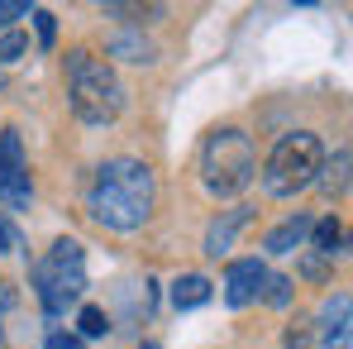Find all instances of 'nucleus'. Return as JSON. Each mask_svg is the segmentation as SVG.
Here are the masks:
<instances>
[{
	"label": "nucleus",
	"instance_id": "f257e3e1",
	"mask_svg": "<svg viewBox=\"0 0 353 349\" xmlns=\"http://www.w3.org/2000/svg\"><path fill=\"white\" fill-rule=\"evenodd\" d=\"M153 201H158V182H153V168L139 163V158H110L96 168V182H91V216L105 225V230H143L148 216H153Z\"/></svg>",
	"mask_w": 353,
	"mask_h": 349
},
{
	"label": "nucleus",
	"instance_id": "f03ea898",
	"mask_svg": "<svg viewBox=\"0 0 353 349\" xmlns=\"http://www.w3.org/2000/svg\"><path fill=\"white\" fill-rule=\"evenodd\" d=\"M67 96H72V111L86 124H110L124 111V86H119L115 67L86 48L67 53Z\"/></svg>",
	"mask_w": 353,
	"mask_h": 349
},
{
	"label": "nucleus",
	"instance_id": "7ed1b4c3",
	"mask_svg": "<svg viewBox=\"0 0 353 349\" xmlns=\"http://www.w3.org/2000/svg\"><path fill=\"white\" fill-rule=\"evenodd\" d=\"M201 177L215 196H239L258 177V153L243 129H215L201 149Z\"/></svg>",
	"mask_w": 353,
	"mask_h": 349
},
{
	"label": "nucleus",
	"instance_id": "20e7f679",
	"mask_svg": "<svg viewBox=\"0 0 353 349\" xmlns=\"http://www.w3.org/2000/svg\"><path fill=\"white\" fill-rule=\"evenodd\" d=\"M34 292H39L48 316H62L72 301H81V292H86V254H81L77 239H58L34 263Z\"/></svg>",
	"mask_w": 353,
	"mask_h": 349
},
{
	"label": "nucleus",
	"instance_id": "39448f33",
	"mask_svg": "<svg viewBox=\"0 0 353 349\" xmlns=\"http://www.w3.org/2000/svg\"><path fill=\"white\" fill-rule=\"evenodd\" d=\"M320 168H325L320 139L310 129H296V134L277 139V149H272V158L263 168V187H268V196H296L320 177Z\"/></svg>",
	"mask_w": 353,
	"mask_h": 349
},
{
	"label": "nucleus",
	"instance_id": "423d86ee",
	"mask_svg": "<svg viewBox=\"0 0 353 349\" xmlns=\"http://www.w3.org/2000/svg\"><path fill=\"white\" fill-rule=\"evenodd\" d=\"M29 163H24V144H19V129H5L0 134V201L14 206V211H29Z\"/></svg>",
	"mask_w": 353,
	"mask_h": 349
},
{
	"label": "nucleus",
	"instance_id": "0eeeda50",
	"mask_svg": "<svg viewBox=\"0 0 353 349\" xmlns=\"http://www.w3.org/2000/svg\"><path fill=\"white\" fill-rule=\"evenodd\" d=\"M263 283H268V268L258 258H234L225 268V301L230 306H248L263 296Z\"/></svg>",
	"mask_w": 353,
	"mask_h": 349
},
{
	"label": "nucleus",
	"instance_id": "6e6552de",
	"mask_svg": "<svg viewBox=\"0 0 353 349\" xmlns=\"http://www.w3.org/2000/svg\"><path fill=\"white\" fill-rule=\"evenodd\" d=\"M253 220V206H234V211H225L220 220H210V230H205V254L210 258H220V254H230L234 249L239 230Z\"/></svg>",
	"mask_w": 353,
	"mask_h": 349
},
{
	"label": "nucleus",
	"instance_id": "1a4fd4ad",
	"mask_svg": "<svg viewBox=\"0 0 353 349\" xmlns=\"http://www.w3.org/2000/svg\"><path fill=\"white\" fill-rule=\"evenodd\" d=\"M320 340L325 349H349V292H339V296H330L325 301V311H320Z\"/></svg>",
	"mask_w": 353,
	"mask_h": 349
},
{
	"label": "nucleus",
	"instance_id": "9d476101",
	"mask_svg": "<svg viewBox=\"0 0 353 349\" xmlns=\"http://www.w3.org/2000/svg\"><path fill=\"white\" fill-rule=\"evenodd\" d=\"M310 225H315L310 216H292L287 225H277V230L263 239V249H268V254H296V249L310 239Z\"/></svg>",
	"mask_w": 353,
	"mask_h": 349
},
{
	"label": "nucleus",
	"instance_id": "9b49d317",
	"mask_svg": "<svg viewBox=\"0 0 353 349\" xmlns=\"http://www.w3.org/2000/svg\"><path fill=\"white\" fill-rule=\"evenodd\" d=\"M205 301H210V278L186 273V278H176V283H172V306H176V311H191V306H205Z\"/></svg>",
	"mask_w": 353,
	"mask_h": 349
},
{
	"label": "nucleus",
	"instance_id": "f8f14e48",
	"mask_svg": "<svg viewBox=\"0 0 353 349\" xmlns=\"http://www.w3.org/2000/svg\"><path fill=\"white\" fill-rule=\"evenodd\" d=\"M310 244H315V254H330V258H334V254L344 249V230H339V220H334V216L315 220V225H310Z\"/></svg>",
	"mask_w": 353,
	"mask_h": 349
},
{
	"label": "nucleus",
	"instance_id": "ddd939ff",
	"mask_svg": "<svg viewBox=\"0 0 353 349\" xmlns=\"http://www.w3.org/2000/svg\"><path fill=\"white\" fill-rule=\"evenodd\" d=\"M110 53L124 58V62H153V44L143 34H115L110 39Z\"/></svg>",
	"mask_w": 353,
	"mask_h": 349
},
{
	"label": "nucleus",
	"instance_id": "4468645a",
	"mask_svg": "<svg viewBox=\"0 0 353 349\" xmlns=\"http://www.w3.org/2000/svg\"><path fill=\"white\" fill-rule=\"evenodd\" d=\"M315 182H320L330 196H339V191L349 187V149H339V153H334V158L320 168V177H315Z\"/></svg>",
	"mask_w": 353,
	"mask_h": 349
},
{
	"label": "nucleus",
	"instance_id": "2eb2a0df",
	"mask_svg": "<svg viewBox=\"0 0 353 349\" xmlns=\"http://www.w3.org/2000/svg\"><path fill=\"white\" fill-rule=\"evenodd\" d=\"M77 326H81V335H86V340H96V335H105V330H110V316H105L101 306H81Z\"/></svg>",
	"mask_w": 353,
	"mask_h": 349
},
{
	"label": "nucleus",
	"instance_id": "dca6fc26",
	"mask_svg": "<svg viewBox=\"0 0 353 349\" xmlns=\"http://www.w3.org/2000/svg\"><path fill=\"white\" fill-rule=\"evenodd\" d=\"M263 287H268L263 296H268L272 306H287V301H292V278H268Z\"/></svg>",
	"mask_w": 353,
	"mask_h": 349
},
{
	"label": "nucleus",
	"instance_id": "f3484780",
	"mask_svg": "<svg viewBox=\"0 0 353 349\" xmlns=\"http://www.w3.org/2000/svg\"><path fill=\"white\" fill-rule=\"evenodd\" d=\"M34 24H39V44H43V48H53V34H58L53 15H48V10H34Z\"/></svg>",
	"mask_w": 353,
	"mask_h": 349
},
{
	"label": "nucleus",
	"instance_id": "a211bd4d",
	"mask_svg": "<svg viewBox=\"0 0 353 349\" xmlns=\"http://www.w3.org/2000/svg\"><path fill=\"white\" fill-rule=\"evenodd\" d=\"M24 48H29V44H24V34H5V39H0V62H14Z\"/></svg>",
	"mask_w": 353,
	"mask_h": 349
},
{
	"label": "nucleus",
	"instance_id": "6ab92c4d",
	"mask_svg": "<svg viewBox=\"0 0 353 349\" xmlns=\"http://www.w3.org/2000/svg\"><path fill=\"white\" fill-rule=\"evenodd\" d=\"M24 15H29V5H24V0H0V29H5V24H14V19H24Z\"/></svg>",
	"mask_w": 353,
	"mask_h": 349
},
{
	"label": "nucleus",
	"instance_id": "aec40b11",
	"mask_svg": "<svg viewBox=\"0 0 353 349\" xmlns=\"http://www.w3.org/2000/svg\"><path fill=\"white\" fill-rule=\"evenodd\" d=\"M43 349H81V340H77V335H62V330H48Z\"/></svg>",
	"mask_w": 353,
	"mask_h": 349
},
{
	"label": "nucleus",
	"instance_id": "412c9836",
	"mask_svg": "<svg viewBox=\"0 0 353 349\" xmlns=\"http://www.w3.org/2000/svg\"><path fill=\"white\" fill-rule=\"evenodd\" d=\"M14 249H19V239H14V230L0 220V254H14Z\"/></svg>",
	"mask_w": 353,
	"mask_h": 349
},
{
	"label": "nucleus",
	"instance_id": "4be33fe9",
	"mask_svg": "<svg viewBox=\"0 0 353 349\" xmlns=\"http://www.w3.org/2000/svg\"><path fill=\"white\" fill-rule=\"evenodd\" d=\"M143 349H158V345H153V340H148V345H143Z\"/></svg>",
	"mask_w": 353,
	"mask_h": 349
}]
</instances>
